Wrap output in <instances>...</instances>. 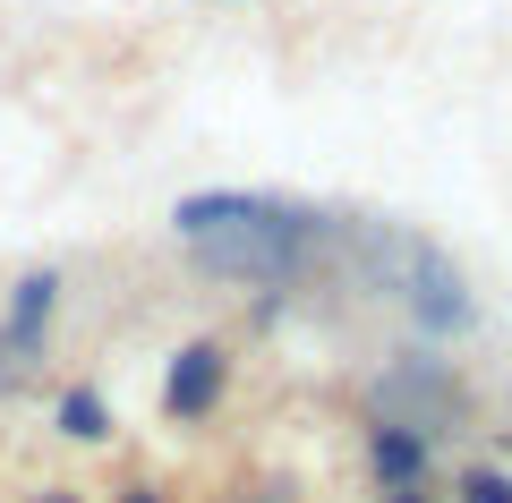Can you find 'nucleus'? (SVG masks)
<instances>
[{"label":"nucleus","instance_id":"9b49d317","mask_svg":"<svg viewBox=\"0 0 512 503\" xmlns=\"http://www.w3.org/2000/svg\"><path fill=\"white\" fill-rule=\"evenodd\" d=\"M376 503H444V486H402V495H376Z\"/></svg>","mask_w":512,"mask_h":503},{"label":"nucleus","instance_id":"0eeeda50","mask_svg":"<svg viewBox=\"0 0 512 503\" xmlns=\"http://www.w3.org/2000/svg\"><path fill=\"white\" fill-rule=\"evenodd\" d=\"M52 435L60 444H111L120 435V418H111V401H103V384H60L52 393Z\"/></svg>","mask_w":512,"mask_h":503},{"label":"nucleus","instance_id":"ddd939ff","mask_svg":"<svg viewBox=\"0 0 512 503\" xmlns=\"http://www.w3.org/2000/svg\"><path fill=\"white\" fill-rule=\"evenodd\" d=\"M222 9H239V0H222Z\"/></svg>","mask_w":512,"mask_h":503},{"label":"nucleus","instance_id":"20e7f679","mask_svg":"<svg viewBox=\"0 0 512 503\" xmlns=\"http://www.w3.org/2000/svg\"><path fill=\"white\" fill-rule=\"evenodd\" d=\"M60 307H69V273L60 265H26L0 299V393H26L52 359V333H60Z\"/></svg>","mask_w":512,"mask_h":503},{"label":"nucleus","instance_id":"423d86ee","mask_svg":"<svg viewBox=\"0 0 512 503\" xmlns=\"http://www.w3.org/2000/svg\"><path fill=\"white\" fill-rule=\"evenodd\" d=\"M367 478H376V495H402V486H436V435L419 427H393V418H367Z\"/></svg>","mask_w":512,"mask_h":503},{"label":"nucleus","instance_id":"7ed1b4c3","mask_svg":"<svg viewBox=\"0 0 512 503\" xmlns=\"http://www.w3.org/2000/svg\"><path fill=\"white\" fill-rule=\"evenodd\" d=\"M470 410H478L470 376H461L436 342H402L376 376H367V418L419 427V435H436V444H453V435L470 427Z\"/></svg>","mask_w":512,"mask_h":503},{"label":"nucleus","instance_id":"f03ea898","mask_svg":"<svg viewBox=\"0 0 512 503\" xmlns=\"http://www.w3.org/2000/svg\"><path fill=\"white\" fill-rule=\"evenodd\" d=\"M342 273L359 290H376V299H393V307H402V324H410V342H436V350L470 342L478 316H487L470 265H461L436 231H419V222L350 214L342 222Z\"/></svg>","mask_w":512,"mask_h":503},{"label":"nucleus","instance_id":"f8f14e48","mask_svg":"<svg viewBox=\"0 0 512 503\" xmlns=\"http://www.w3.org/2000/svg\"><path fill=\"white\" fill-rule=\"evenodd\" d=\"M239 503H291V486H248Z\"/></svg>","mask_w":512,"mask_h":503},{"label":"nucleus","instance_id":"39448f33","mask_svg":"<svg viewBox=\"0 0 512 503\" xmlns=\"http://www.w3.org/2000/svg\"><path fill=\"white\" fill-rule=\"evenodd\" d=\"M231 384H239V350L222 342V333H188L163 359V418L171 427H214L222 401H231Z\"/></svg>","mask_w":512,"mask_h":503},{"label":"nucleus","instance_id":"1a4fd4ad","mask_svg":"<svg viewBox=\"0 0 512 503\" xmlns=\"http://www.w3.org/2000/svg\"><path fill=\"white\" fill-rule=\"evenodd\" d=\"M111 503H180V495H171V486H154V478H128Z\"/></svg>","mask_w":512,"mask_h":503},{"label":"nucleus","instance_id":"9d476101","mask_svg":"<svg viewBox=\"0 0 512 503\" xmlns=\"http://www.w3.org/2000/svg\"><path fill=\"white\" fill-rule=\"evenodd\" d=\"M26 503H94V495H86V486H35Z\"/></svg>","mask_w":512,"mask_h":503},{"label":"nucleus","instance_id":"f257e3e1","mask_svg":"<svg viewBox=\"0 0 512 503\" xmlns=\"http://www.w3.org/2000/svg\"><path fill=\"white\" fill-rule=\"evenodd\" d=\"M342 205L282 197V188H188L171 205L180 256L222 290L256 299H299V290L342 273Z\"/></svg>","mask_w":512,"mask_h":503},{"label":"nucleus","instance_id":"6e6552de","mask_svg":"<svg viewBox=\"0 0 512 503\" xmlns=\"http://www.w3.org/2000/svg\"><path fill=\"white\" fill-rule=\"evenodd\" d=\"M444 503H512V469L504 461H461L453 486H444Z\"/></svg>","mask_w":512,"mask_h":503}]
</instances>
